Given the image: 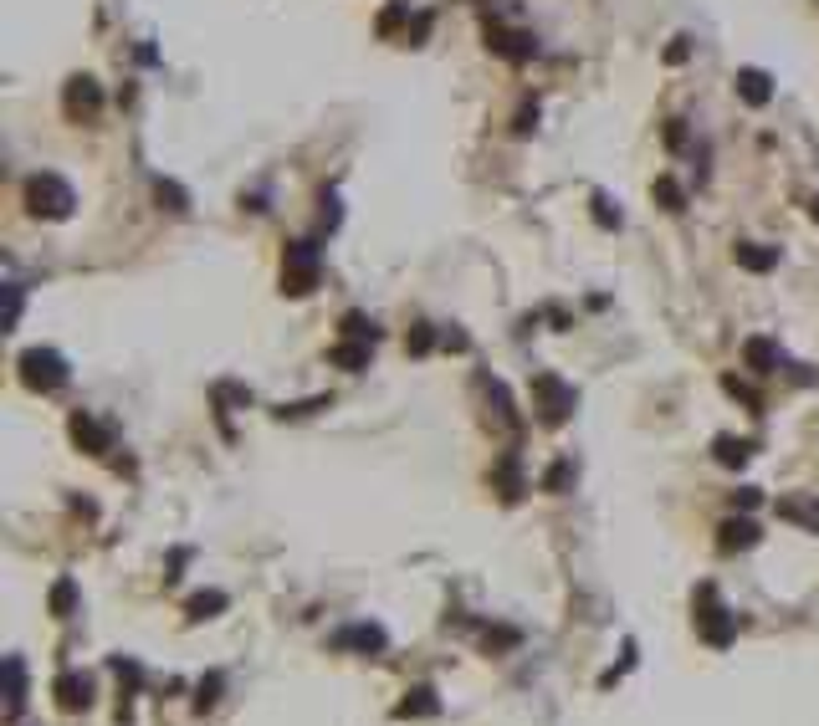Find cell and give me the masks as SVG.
<instances>
[{
	"label": "cell",
	"instance_id": "obj_19",
	"mask_svg": "<svg viewBox=\"0 0 819 726\" xmlns=\"http://www.w3.org/2000/svg\"><path fill=\"white\" fill-rule=\"evenodd\" d=\"M154 200H159V210H170V215H184V210H190V190L164 180V174L154 180Z\"/></svg>",
	"mask_w": 819,
	"mask_h": 726
},
{
	"label": "cell",
	"instance_id": "obj_6",
	"mask_svg": "<svg viewBox=\"0 0 819 726\" xmlns=\"http://www.w3.org/2000/svg\"><path fill=\"white\" fill-rule=\"evenodd\" d=\"M697 629H702L707 645H732V635H738V614L722 609L717 604V588H702V609H697Z\"/></svg>",
	"mask_w": 819,
	"mask_h": 726
},
{
	"label": "cell",
	"instance_id": "obj_7",
	"mask_svg": "<svg viewBox=\"0 0 819 726\" xmlns=\"http://www.w3.org/2000/svg\"><path fill=\"white\" fill-rule=\"evenodd\" d=\"M487 52L502 57V62H528V57H538V36L533 31H518V26H487Z\"/></svg>",
	"mask_w": 819,
	"mask_h": 726
},
{
	"label": "cell",
	"instance_id": "obj_11",
	"mask_svg": "<svg viewBox=\"0 0 819 726\" xmlns=\"http://www.w3.org/2000/svg\"><path fill=\"white\" fill-rule=\"evenodd\" d=\"M390 645V635L379 629V624H349L333 635V649H364V655H379V649Z\"/></svg>",
	"mask_w": 819,
	"mask_h": 726
},
{
	"label": "cell",
	"instance_id": "obj_12",
	"mask_svg": "<svg viewBox=\"0 0 819 726\" xmlns=\"http://www.w3.org/2000/svg\"><path fill=\"white\" fill-rule=\"evenodd\" d=\"M742 363H748L758 379H768V374H779L783 353H779V343H773V337H748V343H742Z\"/></svg>",
	"mask_w": 819,
	"mask_h": 726
},
{
	"label": "cell",
	"instance_id": "obj_5",
	"mask_svg": "<svg viewBox=\"0 0 819 726\" xmlns=\"http://www.w3.org/2000/svg\"><path fill=\"white\" fill-rule=\"evenodd\" d=\"M62 113L72 118V123H92V118L103 113V88H98V78H88V72L67 78V88H62Z\"/></svg>",
	"mask_w": 819,
	"mask_h": 726
},
{
	"label": "cell",
	"instance_id": "obj_16",
	"mask_svg": "<svg viewBox=\"0 0 819 726\" xmlns=\"http://www.w3.org/2000/svg\"><path fill=\"white\" fill-rule=\"evenodd\" d=\"M436 711H441V700H436V690H430V686H415L410 696L400 700V706H394V716H400V721H410V716H436Z\"/></svg>",
	"mask_w": 819,
	"mask_h": 726
},
{
	"label": "cell",
	"instance_id": "obj_32",
	"mask_svg": "<svg viewBox=\"0 0 819 726\" xmlns=\"http://www.w3.org/2000/svg\"><path fill=\"white\" fill-rule=\"evenodd\" d=\"M666 143H671V149H687V118H671V123H666Z\"/></svg>",
	"mask_w": 819,
	"mask_h": 726
},
{
	"label": "cell",
	"instance_id": "obj_27",
	"mask_svg": "<svg viewBox=\"0 0 819 726\" xmlns=\"http://www.w3.org/2000/svg\"><path fill=\"white\" fill-rule=\"evenodd\" d=\"M436 343H441V337H436V327H430V323H415V327H410V337H404V348L415 353V358H420V353H430Z\"/></svg>",
	"mask_w": 819,
	"mask_h": 726
},
{
	"label": "cell",
	"instance_id": "obj_17",
	"mask_svg": "<svg viewBox=\"0 0 819 726\" xmlns=\"http://www.w3.org/2000/svg\"><path fill=\"white\" fill-rule=\"evenodd\" d=\"M650 200H656V205H661L666 215H681V210H687V190H681V184L671 180V174H661V180L650 184Z\"/></svg>",
	"mask_w": 819,
	"mask_h": 726
},
{
	"label": "cell",
	"instance_id": "obj_25",
	"mask_svg": "<svg viewBox=\"0 0 819 726\" xmlns=\"http://www.w3.org/2000/svg\"><path fill=\"white\" fill-rule=\"evenodd\" d=\"M72 609H78V584H72V578H57V588H52V614H57V619H72Z\"/></svg>",
	"mask_w": 819,
	"mask_h": 726
},
{
	"label": "cell",
	"instance_id": "obj_31",
	"mask_svg": "<svg viewBox=\"0 0 819 726\" xmlns=\"http://www.w3.org/2000/svg\"><path fill=\"white\" fill-rule=\"evenodd\" d=\"M594 221L604 225V231H620V210H610V200L594 195Z\"/></svg>",
	"mask_w": 819,
	"mask_h": 726
},
{
	"label": "cell",
	"instance_id": "obj_9",
	"mask_svg": "<svg viewBox=\"0 0 819 726\" xmlns=\"http://www.w3.org/2000/svg\"><path fill=\"white\" fill-rule=\"evenodd\" d=\"M67 430H72V441H78L88 455H108V451H113V435H108V425H98L88 410H78V415L67 420Z\"/></svg>",
	"mask_w": 819,
	"mask_h": 726
},
{
	"label": "cell",
	"instance_id": "obj_2",
	"mask_svg": "<svg viewBox=\"0 0 819 726\" xmlns=\"http://www.w3.org/2000/svg\"><path fill=\"white\" fill-rule=\"evenodd\" d=\"M318 282H323V256H318V241H287L282 292H287V297H308Z\"/></svg>",
	"mask_w": 819,
	"mask_h": 726
},
{
	"label": "cell",
	"instance_id": "obj_18",
	"mask_svg": "<svg viewBox=\"0 0 819 726\" xmlns=\"http://www.w3.org/2000/svg\"><path fill=\"white\" fill-rule=\"evenodd\" d=\"M369 353H374V343H353V337H343L328 358L339 363V368H349V374H359V368H369Z\"/></svg>",
	"mask_w": 819,
	"mask_h": 726
},
{
	"label": "cell",
	"instance_id": "obj_15",
	"mask_svg": "<svg viewBox=\"0 0 819 726\" xmlns=\"http://www.w3.org/2000/svg\"><path fill=\"white\" fill-rule=\"evenodd\" d=\"M26 711V665H21V655H11L5 660V716H21Z\"/></svg>",
	"mask_w": 819,
	"mask_h": 726
},
{
	"label": "cell",
	"instance_id": "obj_3",
	"mask_svg": "<svg viewBox=\"0 0 819 726\" xmlns=\"http://www.w3.org/2000/svg\"><path fill=\"white\" fill-rule=\"evenodd\" d=\"M16 368H21V384L37 394H57L72 379V368H67V358L57 348H26L16 358Z\"/></svg>",
	"mask_w": 819,
	"mask_h": 726
},
{
	"label": "cell",
	"instance_id": "obj_1",
	"mask_svg": "<svg viewBox=\"0 0 819 726\" xmlns=\"http://www.w3.org/2000/svg\"><path fill=\"white\" fill-rule=\"evenodd\" d=\"M72 205H78V195H72V184H67L62 174L41 169V174L26 180V210L37 215V221H67Z\"/></svg>",
	"mask_w": 819,
	"mask_h": 726
},
{
	"label": "cell",
	"instance_id": "obj_30",
	"mask_svg": "<svg viewBox=\"0 0 819 726\" xmlns=\"http://www.w3.org/2000/svg\"><path fill=\"white\" fill-rule=\"evenodd\" d=\"M722 389H728L732 399H742V404H748V410H753V415H763V399H758V394L748 389V384H742V379H732V374H728V379H722Z\"/></svg>",
	"mask_w": 819,
	"mask_h": 726
},
{
	"label": "cell",
	"instance_id": "obj_8",
	"mask_svg": "<svg viewBox=\"0 0 819 726\" xmlns=\"http://www.w3.org/2000/svg\"><path fill=\"white\" fill-rule=\"evenodd\" d=\"M732 92H738L748 108H768L773 103V78H768L763 67H738V72H732Z\"/></svg>",
	"mask_w": 819,
	"mask_h": 726
},
{
	"label": "cell",
	"instance_id": "obj_39",
	"mask_svg": "<svg viewBox=\"0 0 819 726\" xmlns=\"http://www.w3.org/2000/svg\"><path fill=\"white\" fill-rule=\"evenodd\" d=\"M809 221H814V225H819V195H814V200H809Z\"/></svg>",
	"mask_w": 819,
	"mask_h": 726
},
{
	"label": "cell",
	"instance_id": "obj_37",
	"mask_svg": "<svg viewBox=\"0 0 819 726\" xmlns=\"http://www.w3.org/2000/svg\"><path fill=\"white\" fill-rule=\"evenodd\" d=\"M441 348H456V353H467V333H456V327H446V333H441Z\"/></svg>",
	"mask_w": 819,
	"mask_h": 726
},
{
	"label": "cell",
	"instance_id": "obj_33",
	"mask_svg": "<svg viewBox=\"0 0 819 726\" xmlns=\"http://www.w3.org/2000/svg\"><path fill=\"white\" fill-rule=\"evenodd\" d=\"M215 690H221V675L200 680V696H195V706H200V711H205V706H215Z\"/></svg>",
	"mask_w": 819,
	"mask_h": 726
},
{
	"label": "cell",
	"instance_id": "obj_28",
	"mask_svg": "<svg viewBox=\"0 0 819 726\" xmlns=\"http://www.w3.org/2000/svg\"><path fill=\"white\" fill-rule=\"evenodd\" d=\"M404 21H410V0H394L390 11L379 16V36H394V31H400Z\"/></svg>",
	"mask_w": 819,
	"mask_h": 726
},
{
	"label": "cell",
	"instance_id": "obj_14",
	"mask_svg": "<svg viewBox=\"0 0 819 726\" xmlns=\"http://www.w3.org/2000/svg\"><path fill=\"white\" fill-rule=\"evenodd\" d=\"M732 261H738L742 272H773V266H779V246H758V241H738V246H732Z\"/></svg>",
	"mask_w": 819,
	"mask_h": 726
},
{
	"label": "cell",
	"instance_id": "obj_21",
	"mask_svg": "<svg viewBox=\"0 0 819 726\" xmlns=\"http://www.w3.org/2000/svg\"><path fill=\"white\" fill-rule=\"evenodd\" d=\"M712 451H717V461H722V466H748V455H753V441H738V435H717Z\"/></svg>",
	"mask_w": 819,
	"mask_h": 726
},
{
	"label": "cell",
	"instance_id": "obj_4",
	"mask_svg": "<svg viewBox=\"0 0 819 726\" xmlns=\"http://www.w3.org/2000/svg\"><path fill=\"white\" fill-rule=\"evenodd\" d=\"M573 404H579V394L563 384L559 374H533V415H538V425H548V430H559L563 420L573 415Z\"/></svg>",
	"mask_w": 819,
	"mask_h": 726
},
{
	"label": "cell",
	"instance_id": "obj_22",
	"mask_svg": "<svg viewBox=\"0 0 819 726\" xmlns=\"http://www.w3.org/2000/svg\"><path fill=\"white\" fill-rule=\"evenodd\" d=\"M779 517H789V522H799V527L819 532V506L799 502V496H779Z\"/></svg>",
	"mask_w": 819,
	"mask_h": 726
},
{
	"label": "cell",
	"instance_id": "obj_34",
	"mask_svg": "<svg viewBox=\"0 0 819 726\" xmlns=\"http://www.w3.org/2000/svg\"><path fill=\"white\" fill-rule=\"evenodd\" d=\"M533 123H538V103H522V113H518V123H512V133H533Z\"/></svg>",
	"mask_w": 819,
	"mask_h": 726
},
{
	"label": "cell",
	"instance_id": "obj_24",
	"mask_svg": "<svg viewBox=\"0 0 819 726\" xmlns=\"http://www.w3.org/2000/svg\"><path fill=\"white\" fill-rule=\"evenodd\" d=\"M221 609H226V594H221V588H210V594H195L190 604H184V614H190V619H215Z\"/></svg>",
	"mask_w": 819,
	"mask_h": 726
},
{
	"label": "cell",
	"instance_id": "obj_26",
	"mask_svg": "<svg viewBox=\"0 0 819 726\" xmlns=\"http://www.w3.org/2000/svg\"><path fill=\"white\" fill-rule=\"evenodd\" d=\"M573 486V461H553V466L543 471V492H553V496H563Z\"/></svg>",
	"mask_w": 819,
	"mask_h": 726
},
{
	"label": "cell",
	"instance_id": "obj_13",
	"mask_svg": "<svg viewBox=\"0 0 819 726\" xmlns=\"http://www.w3.org/2000/svg\"><path fill=\"white\" fill-rule=\"evenodd\" d=\"M753 543H758V522H748V517H728L717 527V547L722 553H748Z\"/></svg>",
	"mask_w": 819,
	"mask_h": 726
},
{
	"label": "cell",
	"instance_id": "obj_38",
	"mask_svg": "<svg viewBox=\"0 0 819 726\" xmlns=\"http://www.w3.org/2000/svg\"><path fill=\"white\" fill-rule=\"evenodd\" d=\"M738 506H742V512H753V506H758V492H753V486H742V492H738Z\"/></svg>",
	"mask_w": 819,
	"mask_h": 726
},
{
	"label": "cell",
	"instance_id": "obj_20",
	"mask_svg": "<svg viewBox=\"0 0 819 726\" xmlns=\"http://www.w3.org/2000/svg\"><path fill=\"white\" fill-rule=\"evenodd\" d=\"M492 476H497V486H502V502H518V496H522V471H518V455H512V451L497 461Z\"/></svg>",
	"mask_w": 819,
	"mask_h": 726
},
{
	"label": "cell",
	"instance_id": "obj_29",
	"mask_svg": "<svg viewBox=\"0 0 819 726\" xmlns=\"http://www.w3.org/2000/svg\"><path fill=\"white\" fill-rule=\"evenodd\" d=\"M328 394H318V399H302V404H282V410H277V420H302V415H318V410H328Z\"/></svg>",
	"mask_w": 819,
	"mask_h": 726
},
{
	"label": "cell",
	"instance_id": "obj_36",
	"mask_svg": "<svg viewBox=\"0 0 819 726\" xmlns=\"http://www.w3.org/2000/svg\"><path fill=\"white\" fill-rule=\"evenodd\" d=\"M5 297H11V317H5V323H21V282H5Z\"/></svg>",
	"mask_w": 819,
	"mask_h": 726
},
{
	"label": "cell",
	"instance_id": "obj_35",
	"mask_svg": "<svg viewBox=\"0 0 819 726\" xmlns=\"http://www.w3.org/2000/svg\"><path fill=\"white\" fill-rule=\"evenodd\" d=\"M687 57H691V36H677L666 47V62H687Z\"/></svg>",
	"mask_w": 819,
	"mask_h": 726
},
{
	"label": "cell",
	"instance_id": "obj_23",
	"mask_svg": "<svg viewBox=\"0 0 819 726\" xmlns=\"http://www.w3.org/2000/svg\"><path fill=\"white\" fill-rule=\"evenodd\" d=\"M343 337H353V343H379V327L374 317H364V312H343Z\"/></svg>",
	"mask_w": 819,
	"mask_h": 726
},
{
	"label": "cell",
	"instance_id": "obj_10",
	"mask_svg": "<svg viewBox=\"0 0 819 726\" xmlns=\"http://www.w3.org/2000/svg\"><path fill=\"white\" fill-rule=\"evenodd\" d=\"M52 690H57V706H62V711H88V706H92V675L62 670Z\"/></svg>",
	"mask_w": 819,
	"mask_h": 726
}]
</instances>
